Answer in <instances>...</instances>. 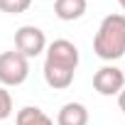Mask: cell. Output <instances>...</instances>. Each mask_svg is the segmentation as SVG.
Instances as JSON below:
<instances>
[{"label":"cell","instance_id":"6da1fadb","mask_svg":"<svg viewBox=\"0 0 125 125\" xmlns=\"http://www.w3.org/2000/svg\"><path fill=\"white\" fill-rule=\"evenodd\" d=\"M79 47L69 39H54L44 49V81L54 91H64L74 83V74L79 69Z\"/></svg>","mask_w":125,"mask_h":125},{"label":"cell","instance_id":"7a4b0ae2","mask_svg":"<svg viewBox=\"0 0 125 125\" xmlns=\"http://www.w3.org/2000/svg\"><path fill=\"white\" fill-rule=\"evenodd\" d=\"M93 52L103 61H115L125 56V15L110 12L101 20L93 37Z\"/></svg>","mask_w":125,"mask_h":125},{"label":"cell","instance_id":"3957f363","mask_svg":"<svg viewBox=\"0 0 125 125\" xmlns=\"http://www.w3.org/2000/svg\"><path fill=\"white\" fill-rule=\"evenodd\" d=\"M30 76V59L17 49L0 54V83L3 86H22Z\"/></svg>","mask_w":125,"mask_h":125},{"label":"cell","instance_id":"277c9868","mask_svg":"<svg viewBox=\"0 0 125 125\" xmlns=\"http://www.w3.org/2000/svg\"><path fill=\"white\" fill-rule=\"evenodd\" d=\"M15 49L22 56L34 59V56L44 54V49H47V34L39 27H34V25H22L15 32Z\"/></svg>","mask_w":125,"mask_h":125},{"label":"cell","instance_id":"5b68a950","mask_svg":"<svg viewBox=\"0 0 125 125\" xmlns=\"http://www.w3.org/2000/svg\"><path fill=\"white\" fill-rule=\"evenodd\" d=\"M93 88L101 96H118L125 88V74L115 64H105L93 74Z\"/></svg>","mask_w":125,"mask_h":125},{"label":"cell","instance_id":"8992f818","mask_svg":"<svg viewBox=\"0 0 125 125\" xmlns=\"http://www.w3.org/2000/svg\"><path fill=\"white\" fill-rule=\"evenodd\" d=\"M56 125H88V108L83 103H64L59 108L56 115Z\"/></svg>","mask_w":125,"mask_h":125},{"label":"cell","instance_id":"52a82bcc","mask_svg":"<svg viewBox=\"0 0 125 125\" xmlns=\"http://www.w3.org/2000/svg\"><path fill=\"white\" fill-rule=\"evenodd\" d=\"M88 10V0H54V15L64 22L81 20Z\"/></svg>","mask_w":125,"mask_h":125},{"label":"cell","instance_id":"ba28073f","mask_svg":"<svg viewBox=\"0 0 125 125\" xmlns=\"http://www.w3.org/2000/svg\"><path fill=\"white\" fill-rule=\"evenodd\" d=\"M15 125H54V120L37 105H25L15 115Z\"/></svg>","mask_w":125,"mask_h":125},{"label":"cell","instance_id":"9c48e42d","mask_svg":"<svg viewBox=\"0 0 125 125\" xmlns=\"http://www.w3.org/2000/svg\"><path fill=\"white\" fill-rule=\"evenodd\" d=\"M32 5V0H0V12L8 15H20Z\"/></svg>","mask_w":125,"mask_h":125},{"label":"cell","instance_id":"30bf717a","mask_svg":"<svg viewBox=\"0 0 125 125\" xmlns=\"http://www.w3.org/2000/svg\"><path fill=\"white\" fill-rule=\"evenodd\" d=\"M12 115V96L5 86H0V120Z\"/></svg>","mask_w":125,"mask_h":125},{"label":"cell","instance_id":"8fae6325","mask_svg":"<svg viewBox=\"0 0 125 125\" xmlns=\"http://www.w3.org/2000/svg\"><path fill=\"white\" fill-rule=\"evenodd\" d=\"M118 108H120V110L125 113V88H123V91L118 93Z\"/></svg>","mask_w":125,"mask_h":125},{"label":"cell","instance_id":"7c38bea8","mask_svg":"<svg viewBox=\"0 0 125 125\" xmlns=\"http://www.w3.org/2000/svg\"><path fill=\"white\" fill-rule=\"evenodd\" d=\"M118 3H120V8H123V10H125V0H118Z\"/></svg>","mask_w":125,"mask_h":125},{"label":"cell","instance_id":"4fadbf2b","mask_svg":"<svg viewBox=\"0 0 125 125\" xmlns=\"http://www.w3.org/2000/svg\"><path fill=\"white\" fill-rule=\"evenodd\" d=\"M123 74H125V69H123Z\"/></svg>","mask_w":125,"mask_h":125}]
</instances>
